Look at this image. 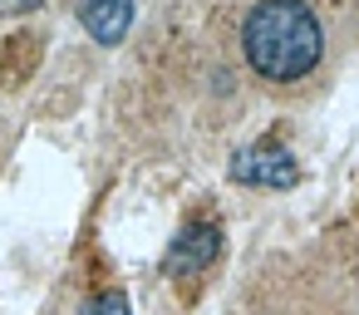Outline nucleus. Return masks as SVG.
Returning <instances> with one entry per match:
<instances>
[{
	"label": "nucleus",
	"instance_id": "obj_1",
	"mask_svg": "<svg viewBox=\"0 0 359 315\" xmlns=\"http://www.w3.org/2000/svg\"><path fill=\"white\" fill-rule=\"evenodd\" d=\"M241 50L251 69L271 84L305 79L325 55V30L305 0H261L241 25Z\"/></svg>",
	"mask_w": 359,
	"mask_h": 315
},
{
	"label": "nucleus",
	"instance_id": "obj_2",
	"mask_svg": "<svg viewBox=\"0 0 359 315\" xmlns=\"http://www.w3.org/2000/svg\"><path fill=\"white\" fill-rule=\"evenodd\" d=\"M231 177L246 187H295L300 182V163L290 158V148L280 143H251L231 158Z\"/></svg>",
	"mask_w": 359,
	"mask_h": 315
},
{
	"label": "nucleus",
	"instance_id": "obj_3",
	"mask_svg": "<svg viewBox=\"0 0 359 315\" xmlns=\"http://www.w3.org/2000/svg\"><path fill=\"white\" fill-rule=\"evenodd\" d=\"M217 256H222V232H217L212 222H197V227H187V232L168 246L163 271H168V276H197V271H207Z\"/></svg>",
	"mask_w": 359,
	"mask_h": 315
},
{
	"label": "nucleus",
	"instance_id": "obj_4",
	"mask_svg": "<svg viewBox=\"0 0 359 315\" xmlns=\"http://www.w3.org/2000/svg\"><path fill=\"white\" fill-rule=\"evenodd\" d=\"M79 20L99 45H118L133 25V0H79Z\"/></svg>",
	"mask_w": 359,
	"mask_h": 315
},
{
	"label": "nucleus",
	"instance_id": "obj_5",
	"mask_svg": "<svg viewBox=\"0 0 359 315\" xmlns=\"http://www.w3.org/2000/svg\"><path fill=\"white\" fill-rule=\"evenodd\" d=\"M79 315H133V310H128V300H123L118 290H104V295H94Z\"/></svg>",
	"mask_w": 359,
	"mask_h": 315
},
{
	"label": "nucleus",
	"instance_id": "obj_6",
	"mask_svg": "<svg viewBox=\"0 0 359 315\" xmlns=\"http://www.w3.org/2000/svg\"><path fill=\"white\" fill-rule=\"evenodd\" d=\"M30 6H40V0H0V15H20Z\"/></svg>",
	"mask_w": 359,
	"mask_h": 315
}]
</instances>
